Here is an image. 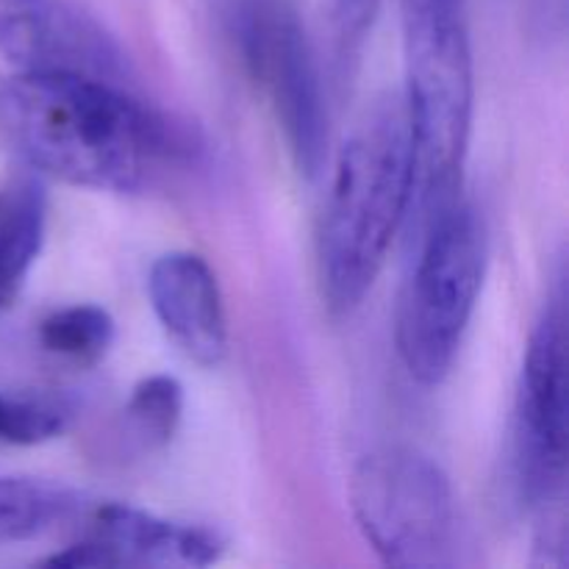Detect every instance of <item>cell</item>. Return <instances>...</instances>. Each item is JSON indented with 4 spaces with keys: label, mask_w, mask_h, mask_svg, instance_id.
<instances>
[{
    "label": "cell",
    "mask_w": 569,
    "mask_h": 569,
    "mask_svg": "<svg viewBox=\"0 0 569 569\" xmlns=\"http://www.w3.org/2000/svg\"><path fill=\"white\" fill-rule=\"evenodd\" d=\"M70 406L56 398L0 392V445L31 448L61 437L70 426Z\"/></svg>",
    "instance_id": "obj_15"
},
{
    "label": "cell",
    "mask_w": 569,
    "mask_h": 569,
    "mask_svg": "<svg viewBox=\"0 0 569 569\" xmlns=\"http://www.w3.org/2000/svg\"><path fill=\"white\" fill-rule=\"evenodd\" d=\"M0 56L17 72L126 83L128 59L94 17L67 0H0Z\"/></svg>",
    "instance_id": "obj_8"
},
{
    "label": "cell",
    "mask_w": 569,
    "mask_h": 569,
    "mask_svg": "<svg viewBox=\"0 0 569 569\" xmlns=\"http://www.w3.org/2000/svg\"><path fill=\"white\" fill-rule=\"evenodd\" d=\"M403 106L415 150L411 211L453 198L472 133L476 72L465 0H403Z\"/></svg>",
    "instance_id": "obj_3"
},
{
    "label": "cell",
    "mask_w": 569,
    "mask_h": 569,
    "mask_svg": "<svg viewBox=\"0 0 569 569\" xmlns=\"http://www.w3.org/2000/svg\"><path fill=\"white\" fill-rule=\"evenodd\" d=\"M48 233V189L22 170L0 183V311L20 298Z\"/></svg>",
    "instance_id": "obj_11"
},
{
    "label": "cell",
    "mask_w": 569,
    "mask_h": 569,
    "mask_svg": "<svg viewBox=\"0 0 569 569\" xmlns=\"http://www.w3.org/2000/svg\"><path fill=\"white\" fill-rule=\"evenodd\" d=\"M567 437V311L559 289L528 337L515 398V476L537 509L561 503Z\"/></svg>",
    "instance_id": "obj_7"
},
{
    "label": "cell",
    "mask_w": 569,
    "mask_h": 569,
    "mask_svg": "<svg viewBox=\"0 0 569 569\" xmlns=\"http://www.w3.org/2000/svg\"><path fill=\"white\" fill-rule=\"evenodd\" d=\"M148 298L156 320L187 359L217 367L228 350V320L220 281L192 250H170L150 264Z\"/></svg>",
    "instance_id": "obj_10"
},
{
    "label": "cell",
    "mask_w": 569,
    "mask_h": 569,
    "mask_svg": "<svg viewBox=\"0 0 569 569\" xmlns=\"http://www.w3.org/2000/svg\"><path fill=\"white\" fill-rule=\"evenodd\" d=\"M183 420V387L172 376H148L131 389L122 422L139 450H159L172 442Z\"/></svg>",
    "instance_id": "obj_14"
},
{
    "label": "cell",
    "mask_w": 569,
    "mask_h": 569,
    "mask_svg": "<svg viewBox=\"0 0 569 569\" xmlns=\"http://www.w3.org/2000/svg\"><path fill=\"white\" fill-rule=\"evenodd\" d=\"M415 150L403 94H387L361 114L339 148L317 237L328 309L350 315L381 276L395 237L411 217Z\"/></svg>",
    "instance_id": "obj_2"
},
{
    "label": "cell",
    "mask_w": 569,
    "mask_h": 569,
    "mask_svg": "<svg viewBox=\"0 0 569 569\" xmlns=\"http://www.w3.org/2000/svg\"><path fill=\"white\" fill-rule=\"evenodd\" d=\"M226 550L214 528L167 520L128 503L94 509L81 542L48 556L44 567L117 569V567H209Z\"/></svg>",
    "instance_id": "obj_9"
},
{
    "label": "cell",
    "mask_w": 569,
    "mask_h": 569,
    "mask_svg": "<svg viewBox=\"0 0 569 569\" xmlns=\"http://www.w3.org/2000/svg\"><path fill=\"white\" fill-rule=\"evenodd\" d=\"M350 515L378 561L398 569L453 567L459 509L450 476L409 445H383L356 461Z\"/></svg>",
    "instance_id": "obj_5"
},
{
    "label": "cell",
    "mask_w": 569,
    "mask_h": 569,
    "mask_svg": "<svg viewBox=\"0 0 569 569\" xmlns=\"http://www.w3.org/2000/svg\"><path fill=\"white\" fill-rule=\"evenodd\" d=\"M381 0H331L333 33H337L339 53L350 56L361 48L367 31L372 28Z\"/></svg>",
    "instance_id": "obj_16"
},
{
    "label": "cell",
    "mask_w": 569,
    "mask_h": 569,
    "mask_svg": "<svg viewBox=\"0 0 569 569\" xmlns=\"http://www.w3.org/2000/svg\"><path fill=\"white\" fill-rule=\"evenodd\" d=\"M0 133L42 178L94 192H137L178 153V133L122 83L14 72L0 83Z\"/></svg>",
    "instance_id": "obj_1"
},
{
    "label": "cell",
    "mask_w": 569,
    "mask_h": 569,
    "mask_svg": "<svg viewBox=\"0 0 569 569\" xmlns=\"http://www.w3.org/2000/svg\"><path fill=\"white\" fill-rule=\"evenodd\" d=\"M487 267L489 231L481 211L450 198L428 217L395 326L400 361L420 387H439L453 370Z\"/></svg>",
    "instance_id": "obj_4"
},
{
    "label": "cell",
    "mask_w": 569,
    "mask_h": 569,
    "mask_svg": "<svg viewBox=\"0 0 569 569\" xmlns=\"http://www.w3.org/2000/svg\"><path fill=\"white\" fill-rule=\"evenodd\" d=\"M39 345L67 365L94 367L114 345V320L103 306H64L39 322Z\"/></svg>",
    "instance_id": "obj_13"
},
{
    "label": "cell",
    "mask_w": 569,
    "mask_h": 569,
    "mask_svg": "<svg viewBox=\"0 0 569 569\" xmlns=\"http://www.w3.org/2000/svg\"><path fill=\"white\" fill-rule=\"evenodd\" d=\"M239 39L295 167L315 178L328 153V106L295 0H239Z\"/></svg>",
    "instance_id": "obj_6"
},
{
    "label": "cell",
    "mask_w": 569,
    "mask_h": 569,
    "mask_svg": "<svg viewBox=\"0 0 569 569\" xmlns=\"http://www.w3.org/2000/svg\"><path fill=\"white\" fill-rule=\"evenodd\" d=\"M81 506L72 489L39 478L0 476V545L31 542L70 520Z\"/></svg>",
    "instance_id": "obj_12"
}]
</instances>
